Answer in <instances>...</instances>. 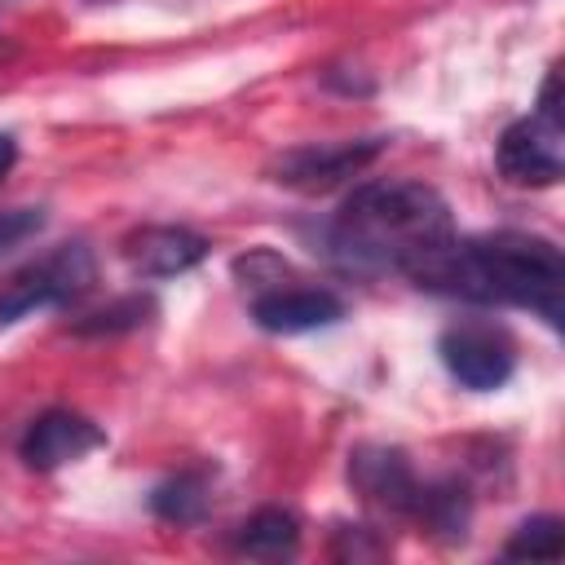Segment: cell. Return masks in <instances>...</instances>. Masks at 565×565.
I'll list each match as a JSON object with an SVG mask.
<instances>
[{
  "mask_svg": "<svg viewBox=\"0 0 565 565\" xmlns=\"http://www.w3.org/2000/svg\"><path fill=\"white\" fill-rule=\"evenodd\" d=\"M234 547H238L243 556H256V561H282V556H296V547H300V525H296V516L282 512V508H260V512H252V516L238 525Z\"/></svg>",
  "mask_w": 565,
  "mask_h": 565,
  "instance_id": "obj_12",
  "label": "cell"
},
{
  "mask_svg": "<svg viewBox=\"0 0 565 565\" xmlns=\"http://www.w3.org/2000/svg\"><path fill=\"white\" fill-rule=\"evenodd\" d=\"M13 163H18V141H13L9 132H0V177H4Z\"/></svg>",
  "mask_w": 565,
  "mask_h": 565,
  "instance_id": "obj_18",
  "label": "cell"
},
{
  "mask_svg": "<svg viewBox=\"0 0 565 565\" xmlns=\"http://www.w3.org/2000/svg\"><path fill=\"white\" fill-rule=\"evenodd\" d=\"M207 256V238L185 225H141L124 238V260L141 278H177Z\"/></svg>",
  "mask_w": 565,
  "mask_h": 565,
  "instance_id": "obj_8",
  "label": "cell"
},
{
  "mask_svg": "<svg viewBox=\"0 0 565 565\" xmlns=\"http://www.w3.org/2000/svg\"><path fill=\"white\" fill-rule=\"evenodd\" d=\"M388 137H353V141H313V146H296V150H282L274 163H269V177L287 190H300V194H322V190H335L340 181L358 177L362 168H371L380 154H384Z\"/></svg>",
  "mask_w": 565,
  "mask_h": 565,
  "instance_id": "obj_4",
  "label": "cell"
},
{
  "mask_svg": "<svg viewBox=\"0 0 565 565\" xmlns=\"http://www.w3.org/2000/svg\"><path fill=\"white\" fill-rule=\"evenodd\" d=\"M97 446H106V433H102L93 419L53 406V411H44V415L31 419V428H26L22 441H18V455H22V463L35 468V472H53V468H62V463L84 459V455L97 450Z\"/></svg>",
  "mask_w": 565,
  "mask_h": 565,
  "instance_id": "obj_7",
  "label": "cell"
},
{
  "mask_svg": "<svg viewBox=\"0 0 565 565\" xmlns=\"http://www.w3.org/2000/svg\"><path fill=\"white\" fill-rule=\"evenodd\" d=\"M499 172L512 185H556L565 172V128L561 115H525L503 128L499 150H494Z\"/></svg>",
  "mask_w": 565,
  "mask_h": 565,
  "instance_id": "obj_5",
  "label": "cell"
},
{
  "mask_svg": "<svg viewBox=\"0 0 565 565\" xmlns=\"http://www.w3.org/2000/svg\"><path fill=\"white\" fill-rule=\"evenodd\" d=\"M150 313H154L150 296H124V300H110L106 309L79 318L75 331L79 335H119V331H137L141 322H150Z\"/></svg>",
  "mask_w": 565,
  "mask_h": 565,
  "instance_id": "obj_15",
  "label": "cell"
},
{
  "mask_svg": "<svg viewBox=\"0 0 565 565\" xmlns=\"http://www.w3.org/2000/svg\"><path fill=\"white\" fill-rule=\"evenodd\" d=\"M437 353H441V366L450 371V380L472 393H494L516 371L512 344L490 327H446L437 340Z\"/></svg>",
  "mask_w": 565,
  "mask_h": 565,
  "instance_id": "obj_6",
  "label": "cell"
},
{
  "mask_svg": "<svg viewBox=\"0 0 565 565\" xmlns=\"http://www.w3.org/2000/svg\"><path fill=\"white\" fill-rule=\"evenodd\" d=\"M450 203L411 177H384L358 185L327 221V256L344 274H402L406 260L450 238Z\"/></svg>",
  "mask_w": 565,
  "mask_h": 565,
  "instance_id": "obj_2",
  "label": "cell"
},
{
  "mask_svg": "<svg viewBox=\"0 0 565 565\" xmlns=\"http://www.w3.org/2000/svg\"><path fill=\"white\" fill-rule=\"evenodd\" d=\"M252 318H256V327H265L274 335H300V331L340 322L344 300L331 291H318V287H274L252 300Z\"/></svg>",
  "mask_w": 565,
  "mask_h": 565,
  "instance_id": "obj_10",
  "label": "cell"
},
{
  "mask_svg": "<svg viewBox=\"0 0 565 565\" xmlns=\"http://www.w3.org/2000/svg\"><path fill=\"white\" fill-rule=\"evenodd\" d=\"M97 282V260L84 243H62L53 256L18 269L0 287V331L35 309H62L79 296H88Z\"/></svg>",
  "mask_w": 565,
  "mask_h": 565,
  "instance_id": "obj_3",
  "label": "cell"
},
{
  "mask_svg": "<svg viewBox=\"0 0 565 565\" xmlns=\"http://www.w3.org/2000/svg\"><path fill=\"white\" fill-rule=\"evenodd\" d=\"M411 516H415V521H424V525H428L433 534H441V539H463V534H468V521H472L468 486H463V481H455V477L419 486Z\"/></svg>",
  "mask_w": 565,
  "mask_h": 565,
  "instance_id": "obj_11",
  "label": "cell"
},
{
  "mask_svg": "<svg viewBox=\"0 0 565 565\" xmlns=\"http://www.w3.org/2000/svg\"><path fill=\"white\" fill-rule=\"evenodd\" d=\"M234 278H238L243 287H252L256 296H265V291H274L282 278H291V265H287L278 252L256 247V252H247V256L234 260Z\"/></svg>",
  "mask_w": 565,
  "mask_h": 565,
  "instance_id": "obj_16",
  "label": "cell"
},
{
  "mask_svg": "<svg viewBox=\"0 0 565 565\" xmlns=\"http://www.w3.org/2000/svg\"><path fill=\"white\" fill-rule=\"evenodd\" d=\"M44 230V207H0V256Z\"/></svg>",
  "mask_w": 565,
  "mask_h": 565,
  "instance_id": "obj_17",
  "label": "cell"
},
{
  "mask_svg": "<svg viewBox=\"0 0 565 565\" xmlns=\"http://www.w3.org/2000/svg\"><path fill=\"white\" fill-rule=\"evenodd\" d=\"M349 481L366 503H380L388 512H406L415 508L419 481L411 472V459L393 446H358L349 455Z\"/></svg>",
  "mask_w": 565,
  "mask_h": 565,
  "instance_id": "obj_9",
  "label": "cell"
},
{
  "mask_svg": "<svg viewBox=\"0 0 565 565\" xmlns=\"http://www.w3.org/2000/svg\"><path fill=\"white\" fill-rule=\"evenodd\" d=\"M561 552H565V521L552 512L525 516L503 543V556H516V561H556Z\"/></svg>",
  "mask_w": 565,
  "mask_h": 565,
  "instance_id": "obj_14",
  "label": "cell"
},
{
  "mask_svg": "<svg viewBox=\"0 0 565 565\" xmlns=\"http://www.w3.org/2000/svg\"><path fill=\"white\" fill-rule=\"evenodd\" d=\"M419 291H437L468 305H508L539 313L561 331L565 313V260L561 247L543 234H481V238H441L402 269Z\"/></svg>",
  "mask_w": 565,
  "mask_h": 565,
  "instance_id": "obj_1",
  "label": "cell"
},
{
  "mask_svg": "<svg viewBox=\"0 0 565 565\" xmlns=\"http://www.w3.org/2000/svg\"><path fill=\"white\" fill-rule=\"evenodd\" d=\"M207 503H212V486L203 468L177 472L150 490V512L168 525H199L207 516Z\"/></svg>",
  "mask_w": 565,
  "mask_h": 565,
  "instance_id": "obj_13",
  "label": "cell"
}]
</instances>
